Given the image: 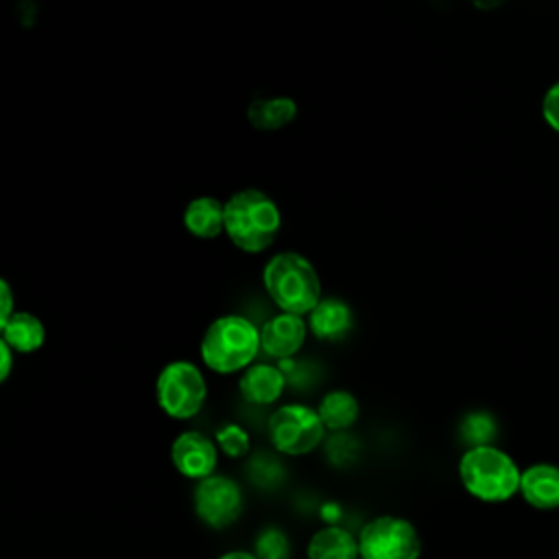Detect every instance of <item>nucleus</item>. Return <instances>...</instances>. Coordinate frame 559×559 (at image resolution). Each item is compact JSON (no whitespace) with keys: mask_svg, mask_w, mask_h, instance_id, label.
I'll use <instances>...</instances> for the list:
<instances>
[{"mask_svg":"<svg viewBox=\"0 0 559 559\" xmlns=\"http://www.w3.org/2000/svg\"><path fill=\"white\" fill-rule=\"evenodd\" d=\"M282 229L277 203L262 190L247 188L225 201V234L245 253L269 249Z\"/></svg>","mask_w":559,"mask_h":559,"instance_id":"f257e3e1","label":"nucleus"},{"mask_svg":"<svg viewBox=\"0 0 559 559\" xmlns=\"http://www.w3.org/2000/svg\"><path fill=\"white\" fill-rule=\"evenodd\" d=\"M262 349L260 328L242 314H221L203 332L199 352L216 373H236L253 365Z\"/></svg>","mask_w":559,"mask_h":559,"instance_id":"f03ea898","label":"nucleus"},{"mask_svg":"<svg viewBox=\"0 0 559 559\" xmlns=\"http://www.w3.org/2000/svg\"><path fill=\"white\" fill-rule=\"evenodd\" d=\"M459 478L465 491L480 502H507L520 491L522 469L500 448L469 445L459 461Z\"/></svg>","mask_w":559,"mask_h":559,"instance_id":"7ed1b4c3","label":"nucleus"},{"mask_svg":"<svg viewBox=\"0 0 559 559\" xmlns=\"http://www.w3.org/2000/svg\"><path fill=\"white\" fill-rule=\"evenodd\" d=\"M271 301L286 312L308 314L321 299V280L312 262L297 251L275 253L262 271Z\"/></svg>","mask_w":559,"mask_h":559,"instance_id":"20e7f679","label":"nucleus"},{"mask_svg":"<svg viewBox=\"0 0 559 559\" xmlns=\"http://www.w3.org/2000/svg\"><path fill=\"white\" fill-rule=\"evenodd\" d=\"M155 397L168 417L190 419L207 400V382L194 362L173 360L157 376Z\"/></svg>","mask_w":559,"mask_h":559,"instance_id":"39448f33","label":"nucleus"},{"mask_svg":"<svg viewBox=\"0 0 559 559\" xmlns=\"http://www.w3.org/2000/svg\"><path fill=\"white\" fill-rule=\"evenodd\" d=\"M360 559H419L421 535L402 515H376L358 533Z\"/></svg>","mask_w":559,"mask_h":559,"instance_id":"423d86ee","label":"nucleus"},{"mask_svg":"<svg viewBox=\"0 0 559 559\" xmlns=\"http://www.w3.org/2000/svg\"><path fill=\"white\" fill-rule=\"evenodd\" d=\"M266 435L277 452L304 456L323 441L325 426L317 408L306 404H284L271 413Z\"/></svg>","mask_w":559,"mask_h":559,"instance_id":"0eeeda50","label":"nucleus"},{"mask_svg":"<svg viewBox=\"0 0 559 559\" xmlns=\"http://www.w3.org/2000/svg\"><path fill=\"white\" fill-rule=\"evenodd\" d=\"M192 504L197 518L210 528L231 526L245 507L240 485L223 474H212L197 480Z\"/></svg>","mask_w":559,"mask_h":559,"instance_id":"6e6552de","label":"nucleus"},{"mask_svg":"<svg viewBox=\"0 0 559 559\" xmlns=\"http://www.w3.org/2000/svg\"><path fill=\"white\" fill-rule=\"evenodd\" d=\"M170 461L181 476L201 480L214 474L218 463V445L199 430H183L170 445Z\"/></svg>","mask_w":559,"mask_h":559,"instance_id":"1a4fd4ad","label":"nucleus"},{"mask_svg":"<svg viewBox=\"0 0 559 559\" xmlns=\"http://www.w3.org/2000/svg\"><path fill=\"white\" fill-rule=\"evenodd\" d=\"M308 332L304 314L282 310L260 328L262 352L271 358H290L304 347Z\"/></svg>","mask_w":559,"mask_h":559,"instance_id":"9d476101","label":"nucleus"},{"mask_svg":"<svg viewBox=\"0 0 559 559\" xmlns=\"http://www.w3.org/2000/svg\"><path fill=\"white\" fill-rule=\"evenodd\" d=\"M520 493L526 504L539 511L559 509V467L552 463H533L522 469Z\"/></svg>","mask_w":559,"mask_h":559,"instance_id":"9b49d317","label":"nucleus"},{"mask_svg":"<svg viewBox=\"0 0 559 559\" xmlns=\"http://www.w3.org/2000/svg\"><path fill=\"white\" fill-rule=\"evenodd\" d=\"M284 386H286V376L282 373L280 367L269 362L249 365L238 380L240 395L255 406H266L277 402L284 393Z\"/></svg>","mask_w":559,"mask_h":559,"instance_id":"f8f14e48","label":"nucleus"},{"mask_svg":"<svg viewBox=\"0 0 559 559\" xmlns=\"http://www.w3.org/2000/svg\"><path fill=\"white\" fill-rule=\"evenodd\" d=\"M354 323L352 308L338 297H321L308 312V330L319 341H341Z\"/></svg>","mask_w":559,"mask_h":559,"instance_id":"ddd939ff","label":"nucleus"},{"mask_svg":"<svg viewBox=\"0 0 559 559\" xmlns=\"http://www.w3.org/2000/svg\"><path fill=\"white\" fill-rule=\"evenodd\" d=\"M0 338L15 354H33L44 345L46 328L33 312L15 310L7 321L0 323Z\"/></svg>","mask_w":559,"mask_h":559,"instance_id":"4468645a","label":"nucleus"},{"mask_svg":"<svg viewBox=\"0 0 559 559\" xmlns=\"http://www.w3.org/2000/svg\"><path fill=\"white\" fill-rule=\"evenodd\" d=\"M183 227L194 238H216L225 231V203L214 197L192 199L183 210Z\"/></svg>","mask_w":559,"mask_h":559,"instance_id":"2eb2a0df","label":"nucleus"},{"mask_svg":"<svg viewBox=\"0 0 559 559\" xmlns=\"http://www.w3.org/2000/svg\"><path fill=\"white\" fill-rule=\"evenodd\" d=\"M308 559H360L358 537L341 526H323L308 539Z\"/></svg>","mask_w":559,"mask_h":559,"instance_id":"dca6fc26","label":"nucleus"},{"mask_svg":"<svg viewBox=\"0 0 559 559\" xmlns=\"http://www.w3.org/2000/svg\"><path fill=\"white\" fill-rule=\"evenodd\" d=\"M317 411H319V417H321L325 430L341 432L356 424V419L360 415V404L354 393H349L345 389H332V391L323 393V397L317 404Z\"/></svg>","mask_w":559,"mask_h":559,"instance_id":"f3484780","label":"nucleus"},{"mask_svg":"<svg viewBox=\"0 0 559 559\" xmlns=\"http://www.w3.org/2000/svg\"><path fill=\"white\" fill-rule=\"evenodd\" d=\"M297 114V105L293 98L275 96V98H258L249 105L247 118L255 129L262 131H275L280 127H286Z\"/></svg>","mask_w":559,"mask_h":559,"instance_id":"a211bd4d","label":"nucleus"},{"mask_svg":"<svg viewBox=\"0 0 559 559\" xmlns=\"http://www.w3.org/2000/svg\"><path fill=\"white\" fill-rule=\"evenodd\" d=\"M218 450L229 459H240L249 452V432L238 424H225L214 437Z\"/></svg>","mask_w":559,"mask_h":559,"instance_id":"6ab92c4d","label":"nucleus"},{"mask_svg":"<svg viewBox=\"0 0 559 559\" xmlns=\"http://www.w3.org/2000/svg\"><path fill=\"white\" fill-rule=\"evenodd\" d=\"M463 439L469 445H485L491 443L493 435H496V426L493 419L487 413H472L465 417L463 421Z\"/></svg>","mask_w":559,"mask_h":559,"instance_id":"aec40b11","label":"nucleus"},{"mask_svg":"<svg viewBox=\"0 0 559 559\" xmlns=\"http://www.w3.org/2000/svg\"><path fill=\"white\" fill-rule=\"evenodd\" d=\"M288 539L282 531L277 528H269L264 533H260V537L255 539V555L260 559H286L288 557Z\"/></svg>","mask_w":559,"mask_h":559,"instance_id":"412c9836","label":"nucleus"},{"mask_svg":"<svg viewBox=\"0 0 559 559\" xmlns=\"http://www.w3.org/2000/svg\"><path fill=\"white\" fill-rule=\"evenodd\" d=\"M542 116H544V122L559 133V81L552 83L544 98H542Z\"/></svg>","mask_w":559,"mask_h":559,"instance_id":"4be33fe9","label":"nucleus"},{"mask_svg":"<svg viewBox=\"0 0 559 559\" xmlns=\"http://www.w3.org/2000/svg\"><path fill=\"white\" fill-rule=\"evenodd\" d=\"M13 306H15L13 304V290H11L9 282L0 280V323L7 321L15 312Z\"/></svg>","mask_w":559,"mask_h":559,"instance_id":"5701e85b","label":"nucleus"},{"mask_svg":"<svg viewBox=\"0 0 559 559\" xmlns=\"http://www.w3.org/2000/svg\"><path fill=\"white\" fill-rule=\"evenodd\" d=\"M13 356L15 352L0 338V380L4 382L11 373V367H13Z\"/></svg>","mask_w":559,"mask_h":559,"instance_id":"b1692460","label":"nucleus"},{"mask_svg":"<svg viewBox=\"0 0 559 559\" xmlns=\"http://www.w3.org/2000/svg\"><path fill=\"white\" fill-rule=\"evenodd\" d=\"M218 559H260V557L255 552H247V550H231V552L221 555Z\"/></svg>","mask_w":559,"mask_h":559,"instance_id":"393cba45","label":"nucleus"},{"mask_svg":"<svg viewBox=\"0 0 559 559\" xmlns=\"http://www.w3.org/2000/svg\"><path fill=\"white\" fill-rule=\"evenodd\" d=\"M472 4L474 7H478V9H496V7H500L502 4V0H472Z\"/></svg>","mask_w":559,"mask_h":559,"instance_id":"a878e982","label":"nucleus"}]
</instances>
